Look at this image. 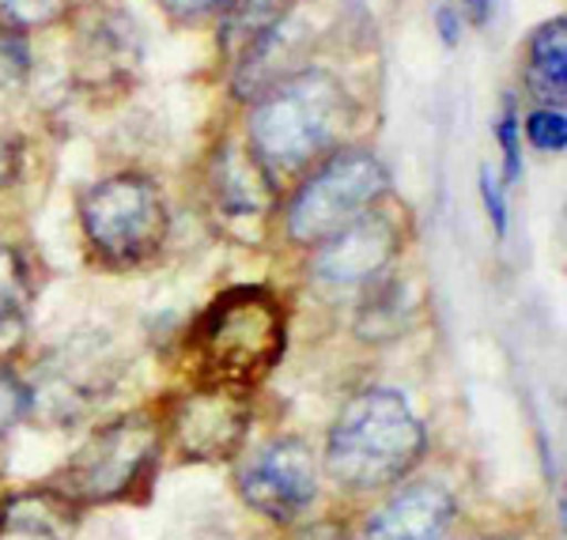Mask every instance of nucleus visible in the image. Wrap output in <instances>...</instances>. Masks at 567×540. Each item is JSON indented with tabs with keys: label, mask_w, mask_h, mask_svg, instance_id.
Wrapping results in <instances>:
<instances>
[{
	"label": "nucleus",
	"mask_w": 567,
	"mask_h": 540,
	"mask_svg": "<svg viewBox=\"0 0 567 540\" xmlns=\"http://www.w3.org/2000/svg\"><path fill=\"white\" fill-rule=\"evenodd\" d=\"M349 122L352 98L341 80L326 69H299L254 98L246 117V152L265 178L280 186L326 148H333Z\"/></svg>",
	"instance_id": "nucleus-1"
},
{
	"label": "nucleus",
	"mask_w": 567,
	"mask_h": 540,
	"mask_svg": "<svg viewBox=\"0 0 567 540\" xmlns=\"http://www.w3.org/2000/svg\"><path fill=\"white\" fill-rule=\"evenodd\" d=\"M288 347V314L269 288H227L200 310L186 336V363L200 386L246 393L269 378Z\"/></svg>",
	"instance_id": "nucleus-2"
},
{
	"label": "nucleus",
	"mask_w": 567,
	"mask_h": 540,
	"mask_svg": "<svg viewBox=\"0 0 567 540\" xmlns=\"http://www.w3.org/2000/svg\"><path fill=\"white\" fill-rule=\"evenodd\" d=\"M427 450V432L393 386H368L337 412L326 438V469L349 491H382L405 480Z\"/></svg>",
	"instance_id": "nucleus-3"
},
{
	"label": "nucleus",
	"mask_w": 567,
	"mask_h": 540,
	"mask_svg": "<svg viewBox=\"0 0 567 540\" xmlns=\"http://www.w3.org/2000/svg\"><path fill=\"white\" fill-rule=\"evenodd\" d=\"M80 227L103 264L136 269L167 242V200L148 174H110L80 197Z\"/></svg>",
	"instance_id": "nucleus-4"
},
{
	"label": "nucleus",
	"mask_w": 567,
	"mask_h": 540,
	"mask_svg": "<svg viewBox=\"0 0 567 540\" xmlns=\"http://www.w3.org/2000/svg\"><path fill=\"white\" fill-rule=\"evenodd\" d=\"M159 424L148 412H130L103 424L65 461V469L53 476V488L84 507H106L122 502L136 491V484L148 480L159 457Z\"/></svg>",
	"instance_id": "nucleus-5"
},
{
	"label": "nucleus",
	"mask_w": 567,
	"mask_h": 540,
	"mask_svg": "<svg viewBox=\"0 0 567 540\" xmlns=\"http://www.w3.org/2000/svg\"><path fill=\"white\" fill-rule=\"evenodd\" d=\"M125 360L106 333L84 329L42 355L31 386V412L45 424H76L114 397Z\"/></svg>",
	"instance_id": "nucleus-6"
},
{
	"label": "nucleus",
	"mask_w": 567,
	"mask_h": 540,
	"mask_svg": "<svg viewBox=\"0 0 567 540\" xmlns=\"http://www.w3.org/2000/svg\"><path fill=\"white\" fill-rule=\"evenodd\" d=\"M390 189V174L379 155L363 148H344L318 167L299 186L288 205V238L299 246H322L326 238L344 231L379 205Z\"/></svg>",
	"instance_id": "nucleus-7"
},
{
	"label": "nucleus",
	"mask_w": 567,
	"mask_h": 540,
	"mask_svg": "<svg viewBox=\"0 0 567 540\" xmlns=\"http://www.w3.org/2000/svg\"><path fill=\"white\" fill-rule=\"evenodd\" d=\"M239 496L246 499V507L272 521H291L303 515L318 496V469L307 443L299 438L265 443L239 469Z\"/></svg>",
	"instance_id": "nucleus-8"
},
{
	"label": "nucleus",
	"mask_w": 567,
	"mask_h": 540,
	"mask_svg": "<svg viewBox=\"0 0 567 540\" xmlns=\"http://www.w3.org/2000/svg\"><path fill=\"white\" fill-rule=\"evenodd\" d=\"M171 435L186 461H227L250 435L246 393L197 386L171 408Z\"/></svg>",
	"instance_id": "nucleus-9"
},
{
	"label": "nucleus",
	"mask_w": 567,
	"mask_h": 540,
	"mask_svg": "<svg viewBox=\"0 0 567 540\" xmlns=\"http://www.w3.org/2000/svg\"><path fill=\"white\" fill-rule=\"evenodd\" d=\"M401 231L390 216L368 212L318 246L310 277L322 288H363L398 258Z\"/></svg>",
	"instance_id": "nucleus-10"
},
{
	"label": "nucleus",
	"mask_w": 567,
	"mask_h": 540,
	"mask_svg": "<svg viewBox=\"0 0 567 540\" xmlns=\"http://www.w3.org/2000/svg\"><path fill=\"white\" fill-rule=\"evenodd\" d=\"M458 502L443 484H409L363 526L360 540H446Z\"/></svg>",
	"instance_id": "nucleus-11"
},
{
	"label": "nucleus",
	"mask_w": 567,
	"mask_h": 540,
	"mask_svg": "<svg viewBox=\"0 0 567 540\" xmlns=\"http://www.w3.org/2000/svg\"><path fill=\"white\" fill-rule=\"evenodd\" d=\"M80 521V507L53 484L20 491L0 507V533H20L34 540H69Z\"/></svg>",
	"instance_id": "nucleus-12"
},
{
	"label": "nucleus",
	"mask_w": 567,
	"mask_h": 540,
	"mask_svg": "<svg viewBox=\"0 0 567 540\" xmlns=\"http://www.w3.org/2000/svg\"><path fill=\"white\" fill-rule=\"evenodd\" d=\"M526 87L542 106L564 110V98H567V20L564 15L542 23L529 34Z\"/></svg>",
	"instance_id": "nucleus-13"
},
{
	"label": "nucleus",
	"mask_w": 567,
	"mask_h": 540,
	"mask_svg": "<svg viewBox=\"0 0 567 540\" xmlns=\"http://www.w3.org/2000/svg\"><path fill=\"white\" fill-rule=\"evenodd\" d=\"M272 181L265 178L258 163L250 159V152H239L235 144H224L216 152L213 167V194L216 205L231 216H254L265 212V205L272 200Z\"/></svg>",
	"instance_id": "nucleus-14"
},
{
	"label": "nucleus",
	"mask_w": 567,
	"mask_h": 540,
	"mask_svg": "<svg viewBox=\"0 0 567 540\" xmlns=\"http://www.w3.org/2000/svg\"><path fill=\"white\" fill-rule=\"evenodd\" d=\"M409 325V303H405V288L398 280L382 283L368 295V303L355 314V333L363 341H390V336L405 333Z\"/></svg>",
	"instance_id": "nucleus-15"
},
{
	"label": "nucleus",
	"mask_w": 567,
	"mask_h": 540,
	"mask_svg": "<svg viewBox=\"0 0 567 540\" xmlns=\"http://www.w3.org/2000/svg\"><path fill=\"white\" fill-rule=\"evenodd\" d=\"M31 280H27V261L12 242L0 238V336H8L23 322Z\"/></svg>",
	"instance_id": "nucleus-16"
},
{
	"label": "nucleus",
	"mask_w": 567,
	"mask_h": 540,
	"mask_svg": "<svg viewBox=\"0 0 567 540\" xmlns=\"http://www.w3.org/2000/svg\"><path fill=\"white\" fill-rule=\"evenodd\" d=\"M31 76V42L20 27L0 20V91H16Z\"/></svg>",
	"instance_id": "nucleus-17"
},
{
	"label": "nucleus",
	"mask_w": 567,
	"mask_h": 540,
	"mask_svg": "<svg viewBox=\"0 0 567 540\" xmlns=\"http://www.w3.org/2000/svg\"><path fill=\"white\" fill-rule=\"evenodd\" d=\"M72 0H0V15L4 23L31 31V27H53L58 20H65Z\"/></svg>",
	"instance_id": "nucleus-18"
},
{
	"label": "nucleus",
	"mask_w": 567,
	"mask_h": 540,
	"mask_svg": "<svg viewBox=\"0 0 567 540\" xmlns=\"http://www.w3.org/2000/svg\"><path fill=\"white\" fill-rule=\"evenodd\" d=\"M526 141L534 144L537 152H564L567 148V117H564V110L537 106L534 114L526 117Z\"/></svg>",
	"instance_id": "nucleus-19"
},
{
	"label": "nucleus",
	"mask_w": 567,
	"mask_h": 540,
	"mask_svg": "<svg viewBox=\"0 0 567 540\" xmlns=\"http://www.w3.org/2000/svg\"><path fill=\"white\" fill-rule=\"evenodd\" d=\"M496 141L503 148V181L515 186L523 178V129H518V114H515V103L507 98V110L496 122Z\"/></svg>",
	"instance_id": "nucleus-20"
},
{
	"label": "nucleus",
	"mask_w": 567,
	"mask_h": 540,
	"mask_svg": "<svg viewBox=\"0 0 567 540\" xmlns=\"http://www.w3.org/2000/svg\"><path fill=\"white\" fill-rule=\"evenodd\" d=\"M31 412V386L16 371L0 367V435H8Z\"/></svg>",
	"instance_id": "nucleus-21"
},
{
	"label": "nucleus",
	"mask_w": 567,
	"mask_h": 540,
	"mask_svg": "<svg viewBox=\"0 0 567 540\" xmlns=\"http://www.w3.org/2000/svg\"><path fill=\"white\" fill-rule=\"evenodd\" d=\"M481 197H484V212H488L492 227H496V235L503 238L507 235V200H503V186L488 167L481 170Z\"/></svg>",
	"instance_id": "nucleus-22"
},
{
	"label": "nucleus",
	"mask_w": 567,
	"mask_h": 540,
	"mask_svg": "<svg viewBox=\"0 0 567 540\" xmlns=\"http://www.w3.org/2000/svg\"><path fill=\"white\" fill-rule=\"evenodd\" d=\"M219 4H227V0H159V8H163V12H167L175 23L205 20V15H213Z\"/></svg>",
	"instance_id": "nucleus-23"
},
{
	"label": "nucleus",
	"mask_w": 567,
	"mask_h": 540,
	"mask_svg": "<svg viewBox=\"0 0 567 540\" xmlns=\"http://www.w3.org/2000/svg\"><path fill=\"white\" fill-rule=\"evenodd\" d=\"M288 540H352L349 529L341 526V521H310V526H299L296 533H291Z\"/></svg>",
	"instance_id": "nucleus-24"
},
{
	"label": "nucleus",
	"mask_w": 567,
	"mask_h": 540,
	"mask_svg": "<svg viewBox=\"0 0 567 540\" xmlns=\"http://www.w3.org/2000/svg\"><path fill=\"white\" fill-rule=\"evenodd\" d=\"M435 27H439V39H443V45H458L462 39V20H458V12L454 8H439L435 12Z\"/></svg>",
	"instance_id": "nucleus-25"
},
{
	"label": "nucleus",
	"mask_w": 567,
	"mask_h": 540,
	"mask_svg": "<svg viewBox=\"0 0 567 540\" xmlns=\"http://www.w3.org/2000/svg\"><path fill=\"white\" fill-rule=\"evenodd\" d=\"M16 174H20V144L0 141V186L16 181Z\"/></svg>",
	"instance_id": "nucleus-26"
},
{
	"label": "nucleus",
	"mask_w": 567,
	"mask_h": 540,
	"mask_svg": "<svg viewBox=\"0 0 567 540\" xmlns=\"http://www.w3.org/2000/svg\"><path fill=\"white\" fill-rule=\"evenodd\" d=\"M465 8H470V20L477 27L492 20V0H465Z\"/></svg>",
	"instance_id": "nucleus-27"
},
{
	"label": "nucleus",
	"mask_w": 567,
	"mask_h": 540,
	"mask_svg": "<svg viewBox=\"0 0 567 540\" xmlns=\"http://www.w3.org/2000/svg\"><path fill=\"white\" fill-rule=\"evenodd\" d=\"M484 540H518V537H484Z\"/></svg>",
	"instance_id": "nucleus-28"
}]
</instances>
